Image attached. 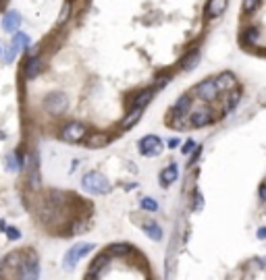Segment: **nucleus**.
Segmentation results:
<instances>
[{
	"mask_svg": "<svg viewBox=\"0 0 266 280\" xmlns=\"http://www.w3.org/2000/svg\"><path fill=\"white\" fill-rule=\"evenodd\" d=\"M81 187L87 191V193H94V195H106L110 193V183L106 181L104 175H100L98 170H90L83 175V181H81Z\"/></svg>",
	"mask_w": 266,
	"mask_h": 280,
	"instance_id": "obj_1",
	"label": "nucleus"
},
{
	"mask_svg": "<svg viewBox=\"0 0 266 280\" xmlns=\"http://www.w3.org/2000/svg\"><path fill=\"white\" fill-rule=\"evenodd\" d=\"M94 243H77V245H73L69 251H66V255H64V270H73L75 266H77V262L81 260V257H85L90 251H94Z\"/></svg>",
	"mask_w": 266,
	"mask_h": 280,
	"instance_id": "obj_2",
	"label": "nucleus"
},
{
	"mask_svg": "<svg viewBox=\"0 0 266 280\" xmlns=\"http://www.w3.org/2000/svg\"><path fill=\"white\" fill-rule=\"evenodd\" d=\"M138 147H140V154H142V156L156 158V156L162 154L164 143H162V139L156 137V135H146V137L140 139V145H138Z\"/></svg>",
	"mask_w": 266,
	"mask_h": 280,
	"instance_id": "obj_3",
	"label": "nucleus"
},
{
	"mask_svg": "<svg viewBox=\"0 0 266 280\" xmlns=\"http://www.w3.org/2000/svg\"><path fill=\"white\" fill-rule=\"evenodd\" d=\"M193 94L200 100H204V102H212V100H216V96L220 94V90H218V85H216V79H204V81H200L193 88Z\"/></svg>",
	"mask_w": 266,
	"mask_h": 280,
	"instance_id": "obj_4",
	"label": "nucleus"
},
{
	"mask_svg": "<svg viewBox=\"0 0 266 280\" xmlns=\"http://www.w3.org/2000/svg\"><path fill=\"white\" fill-rule=\"evenodd\" d=\"M85 135H87V129L81 123H69L60 133V137L64 141H69V143H79V141L85 139Z\"/></svg>",
	"mask_w": 266,
	"mask_h": 280,
	"instance_id": "obj_5",
	"label": "nucleus"
},
{
	"mask_svg": "<svg viewBox=\"0 0 266 280\" xmlns=\"http://www.w3.org/2000/svg\"><path fill=\"white\" fill-rule=\"evenodd\" d=\"M66 106H69V100H66V96L60 94V92H54V94L46 96V100H44V108H46L48 112H52V114L64 112Z\"/></svg>",
	"mask_w": 266,
	"mask_h": 280,
	"instance_id": "obj_6",
	"label": "nucleus"
},
{
	"mask_svg": "<svg viewBox=\"0 0 266 280\" xmlns=\"http://www.w3.org/2000/svg\"><path fill=\"white\" fill-rule=\"evenodd\" d=\"M19 278L21 280H38L40 278V264L36 257H29L19 266Z\"/></svg>",
	"mask_w": 266,
	"mask_h": 280,
	"instance_id": "obj_7",
	"label": "nucleus"
},
{
	"mask_svg": "<svg viewBox=\"0 0 266 280\" xmlns=\"http://www.w3.org/2000/svg\"><path fill=\"white\" fill-rule=\"evenodd\" d=\"M212 121H214V116H212V112L206 110V108H200V110H195V112L189 114V127H193V129L208 127Z\"/></svg>",
	"mask_w": 266,
	"mask_h": 280,
	"instance_id": "obj_8",
	"label": "nucleus"
},
{
	"mask_svg": "<svg viewBox=\"0 0 266 280\" xmlns=\"http://www.w3.org/2000/svg\"><path fill=\"white\" fill-rule=\"evenodd\" d=\"M191 104H193V98L189 94H183L171 108V116H185V114H189L191 112Z\"/></svg>",
	"mask_w": 266,
	"mask_h": 280,
	"instance_id": "obj_9",
	"label": "nucleus"
},
{
	"mask_svg": "<svg viewBox=\"0 0 266 280\" xmlns=\"http://www.w3.org/2000/svg\"><path fill=\"white\" fill-rule=\"evenodd\" d=\"M216 79V85H218V90L220 92H233V90H237V77L231 73V71H223L218 77H214Z\"/></svg>",
	"mask_w": 266,
	"mask_h": 280,
	"instance_id": "obj_10",
	"label": "nucleus"
},
{
	"mask_svg": "<svg viewBox=\"0 0 266 280\" xmlns=\"http://www.w3.org/2000/svg\"><path fill=\"white\" fill-rule=\"evenodd\" d=\"M227 7H229V0H208L204 13H206L208 19H216L227 11Z\"/></svg>",
	"mask_w": 266,
	"mask_h": 280,
	"instance_id": "obj_11",
	"label": "nucleus"
},
{
	"mask_svg": "<svg viewBox=\"0 0 266 280\" xmlns=\"http://www.w3.org/2000/svg\"><path fill=\"white\" fill-rule=\"evenodd\" d=\"M19 27H21V15L17 13V11H9L5 17H3V29L7 31V33H17L19 31Z\"/></svg>",
	"mask_w": 266,
	"mask_h": 280,
	"instance_id": "obj_12",
	"label": "nucleus"
},
{
	"mask_svg": "<svg viewBox=\"0 0 266 280\" xmlns=\"http://www.w3.org/2000/svg\"><path fill=\"white\" fill-rule=\"evenodd\" d=\"M177 177H179V168H177V164L175 162H171L167 168H162V172H160V185L167 189V187H171L175 181H177Z\"/></svg>",
	"mask_w": 266,
	"mask_h": 280,
	"instance_id": "obj_13",
	"label": "nucleus"
},
{
	"mask_svg": "<svg viewBox=\"0 0 266 280\" xmlns=\"http://www.w3.org/2000/svg\"><path fill=\"white\" fill-rule=\"evenodd\" d=\"M260 39V31L256 27H248V29H243V33L239 35V42L243 46H252L256 44V42Z\"/></svg>",
	"mask_w": 266,
	"mask_h": 280,
	"instance_id": "obj_14",
	"label": "nucleus"
},
{
	"mask_svg": "<svg viewBox=\"0 0 266 280\" xmlns=\"http://www.w3.org/2000/svg\"><path fill=\"white\" fill-rule=\"evenodd\" d=\"M239 102H241V90L237 88V90H233V92L227 94V102H225V106H223V112H231V110H235Z\"/></svg>",
	"mask_w": 266,
	"mask_h": 280,
	"instance_id": "obj_15",
	"label": "nucleus"
},
{
	"mask_svg": "<svg viewBox=\"0 0 266 280\" xmlns=\"http://www.w3.org/2000/svg\"><path fill=\"white\" fill-rule=\"evenodd\" d=\"M142 112H144V108H133V110L123 118V123H121V129H123V131H127V129H131L133 125H136V123L142 118Z\"/></svg>",
	"mask_w": 266,
	"mask_h": 280,
	"instance_id": "obj_16",
	"label": "nucleus"
},
{
	"mask_svg": "<svg viewBox=\"0 0 266 280\" xmlns=\"http://www.w3.org/2000/svg\"><path fill=\"white\" fill-rule=\"evenodd\" d=\"M144 232L150 236L152 241H160V239H162V228H160L156 222H154V220H150V222L144 224Z\"/></svg>",
	"mask_w": 266,
	"mask_h": 280,
	"instance_id": "obj_17",
	"label": "nucleus"
},
{
	"mask_svg": "<svg viewBox=\"0 0 266 280\" xmlns=\"http://www.w3.org/2000/svg\"><path fill=\"white\" fill-rule=\"evenodd\" d=\"M154 98V90H144L142 94H138V98L133 100V108H146Z\"/></svg>",
	"mask_w": 266,
	"mask_h": 280,
	"instance_id": "obj_18",
	"label": "nucleus"
},
{
	"mask_svg": "<svg viewBox=\"0 0 266 280\" xmlns=\"http://www.w3.org/2000/svg\"><path fill=\"white\" fill-rule=\"evenodd\" d=\"M87 147H92V149H96V147H104L106 143H108V135H104V133H92L90 137H87Z\"/></svg>",
	"mask_w": 266,
	"mask_h": 280,
	"instance_id": "obj_19",
	"label": "nucleus"
},
{
	"mask_svg": "<svg viewBox=\"0 0 266 280\" xmlns=\"http://www.w3.org/2000/svg\"><path fill=\"white\" fill-rule=\"evenodd\" d=\"M11 44H13L15 48H19V50H23V48H29L31 39H29V35H27V33H23V31H17V33L13 35V42H11Z\"/></svg>",
	"mask_w": 266,
	"mask_h": 280,
	"instance_id": "obj_20",
	"label": "nucleus"
},
{
	"mask_svg": "<svg viewBox=\"0 0 266 280\" xmlns=\"http://www.w3.org/2000/svg\"><path fill=\"white\" fill-rule=\"evenodd\" d=\"M40 71H42V60L40 58H29L27 67H25V77L27 79H34V77L40 75Z\"/></svg>",
	"mask_w": 266,
	"mask_h": 280,
	"instance_id": "obj_21",
	"label": "nucleus"
},
{
	"mask_svg": "<svg viewBox=\"0 0 266 280\" xmlns=\"http://www.w3.org/2000/svg\"><path fill=\"white\" fill-rule=\"evenodd\" d=\"M21 168H23V160H21V156H19L17 152L9 154V156H7V170H11V172H19Z\"/></svg>",
	"mask_w": 266,
	"mask_h": 280,
	"instance_id": "obj_22",
	"label": "nucleus"
},
{
	"mask_svg": "<svg viewBox=\"0 0 266 280\" xmlns=\"http://www.w3.org/2000/svg\"><path fill=\"white\" fill-rule=\"evenodd\" d=\"M197 62H200V50H193V52H189V54L183 58L181 67H183V71H193Z\"/></svg>",
	"mask_w": 266,
	"mask_h": 280,
	"instance_id": "obj_23",
	"label": "nucleus"
},
{
	"mask_svg": "<svg viewBox=\"0 0 266 280\" xmlns=\"http://www.w3.org/2000/svg\"><path fill=\"white\" fill-rule=\"evenodd\" d=\"M262 5V0H243L241 3V11L246 15H252L254 11H258V7Z\"/></svg>",
	"mask_w": 266,
	"mask_h": 280,
	"instance_id": "obj_24",
	"label": "nucleus"
},
{
	"mask_svg": "<svg viewBox=\"0 0 266 280\" xmlns=\"http://www.w3.org/2000/svg\"><path fill=\"white\" fill-rule=\"evenodd\" d=\"M69 15H71V3H62V9H60V15H58V19H56V23L62 25L64 21L69 19Z\"/></svg>",
	"mask_w": 266,
	"mask_h": 280,
	"instance_id": "obj_25",
	"label": "nucleus"
},
{
	"mask_svg": "<svg viewBox=\"0 0 266 280\" xmlns=\"http://www.w3.org/2000/svg\"><path fill=\"white\" fill-rule=\"evenodd\" d=\"M142 208L148 210V212H156V210H158V204L154 202L152 197H144V199H142Z\"/></svg>",
	"mask_w": 266,
	"mask_h": 280,
	"instance_id": "obj_26",
	"label": "nucleus"
},
{
	"mask_svg": "<svg viewBox=\"0 0 266 280\" xmlns=\"http://www.w3.org/2000/svg\"><path fill=\"white\" fill-rule=\"evenodd\" d=\"M204 208V197H202V193H200V191H195V195H193V212H200V210H202Z\"/></svg>",
	"mask_w": 266,
	"mask_h": 280,
	"instance_id": "obj_27",
	"label": "nucleus"
},
{
	"mask_svg": "<svg viewBox=\"0 0 266 280\" xmlns=\"http://www.w3.org/2000/svg\"><path fill=\"white\" fill-rule=\"evenodd\" d=\"M195 147H197V145H195V141H193V139H187V141L183 143V147H181V154H185V156H187V154L195 152Z\"/></svg>",
	"mask_w": 266,
	"mask_h": 280,
	"instance_id": "obj_28",
	"label": "nucleus"
},
{
	"mask_svg": "<svg viewBox=\"0 0 266 280\" xmlns=\"http://www.w3.org/2000/svg\"><path fill=\"white\" fill-rule=\"evenodd\" d=\"M19 52H21V50H19V48H15V46L11 44V46H9V50H7V54H5V60H7V62H13V60H15V56H17Z\"/></svg>",
	"mask_w": 266,
	"mask_h": 280,
	"instance_id": "obj_29",
	"label": "nucleus"
},
{
	"mask_svg": "<svg viewBox=\"0 0 266 280\" xmlns=\"http://www.w3.org/2000/svg\"><path fill=\"white\" fill-rule=\"evenodd\" d=\"M258 197H260V202L262 204H266V179L260 183V187H258Z\"/></svg>",
	"mask_w": 266,
	"mask_h": 280,
	"instance_id": "obj_30",
	"label": "nucleus"
},
{
	"mask_svg": "<svg viewBox=\"0 0 266 280\" xmlns=\"http://www.w3.org/2000/svg\"><path fill=\"white\" fill-rule=\"evenodd\" d=\"M7 236H9L11 241H15V239H19V236H21V232H19L15 226H9V228H7Z\"/></svg>",
	"mask_w": 266,
	"mask_h": 280,
	"instance_id": "obj_31",
	"label": "nucleus"
},
{
	"mask_svg": "<svg viewBox=\"0 0 266 280\" xmlns=\"http://www.w3.org/2000/svg\"><path fill=\"white\" fill-rule=\"evenodd\" d=\"M256 236L260 241H266V226H260L258 230H256Z\"/></svg>",
	"mask_w": 266,
	"mask_h": 280,
	"instance_id": "obj_32",
	"label": "nucleus"
},
{
	"mask_svg": "<svg viewBox=\"0 0 266 280\" xmlns=\"http://www.w3.org/2000/svg\"><path fill=\"white\" fill-rule=\"evenodd\" d=\"M169 83V77H158V81H156V90H160V88H164V85Z\"/></svg>",
	"mask_w": 266,
	"mask_h": 280,
	"instance_id": "obj_33",
	"label": "nucleus"
},
{
	"mask_svg": "<svg viewBox=\"0 0 266 280\" xmlns=\"http://www.w3.org/2000/svg\"><path fill=\"white\" fill-rule=\"evenodd\" d=\"M179 143H181V141L177 139V137H171V139H169V147H171V149H175V147L179 145Z\"/></svg>",
	"mask_w": 266,
	"mask_h": 280,
	"instance_id": "obj_34",
	"label": "nucleus"
},
{
	"mask_svg": "<svg viewBox=\"0 0 266 280\" xmlns=\"http://www.w3.org/2000/svg\"><path fill=\"white\" fill-rule=\"evenodd\" d=\"M256 266H260V268H266V255H264V257H260V260H256Z\"/></svg>",
	"mask_w": 266,
	"mask_h": 280,
	"instance_id": "obj_35",
	"label": "nucleus"
},
{
	"mask_svg": "<svg viewBox=\"0 0 266 280\" xmlns=\"http://www.w3.org/2000/svg\"><path fill=\"white\" fill-rule=\"evenodd\" d=\"M5 56V48H3V44H0V58Z\"/></svg>",
	"mask_w": 266,
	"mask_h": 280,
	"instance_id": "obj_36",
	"label": "nucleus"
},
{
	"mask_svg": "<svg viewBox=\"0 0 266 280\" xmlns=\"http://www.w3.org/2000/svg\"><path fill=\"white\" fill-rule=\"evenodd\" d=\"M5 3H7V0H0V7H5Z\"/></svg>",
	"mask_w": 266,
	"mask_h": 280,
	"instance_id": "obj_37",
	"label": "nucleus"
}]
</instances>
